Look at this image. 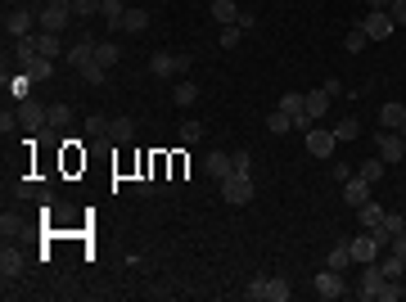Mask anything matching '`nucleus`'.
<instances>
[{
    "label": "nucleus",
    "mask_w": 406,
    "mask_h": 302,
    "mask_svg": "<svg viewBox=\"0 0 406 302\" xmlns=\"http://www.w3.org/2000/svg\"><path fill=\"white\" fill-rule=\"evenodd\" d=\"M330 104H334V95H325V90H307V118H311V122L325 118V113H330Z\"/></svg>",
    "instance_id": "nucleus-21"
},
{
    "label": "nucleus",
    "mask_w": 406,
    "mask_h": 302,
    "mask_svg": "<svg viewBox=\"0 0 406 302\" xmlns=\"http://www.w3.org/2000/svg\"><path fill=\"white\" fill-rule=\"evenodd\" d=\"M145 27H150V14H145V10H127V14H122V32H127V36L145 32Z\"/></svg>",
    "instance_id": "nucleus-25"
},
{
    "label": "nucleus",
    "mask_w": 406,
    "mask_h": 302,
    "mask_svg": "<svg viewBox=\"0 0 406 302\" xmlns=\"http://www.w3.org/2000/svg\"><path fill=\"white\" fill-rule=\"evenodd\" d=\"M150 73H154V77H176V73H181V54L154 50V54H150Z\"/></svg>",
    "instance_id": "nucleus-14"
},
{
    "label": "nucleus",
    "mask_w": 406,
    "mask_h": 302,
    "mask_svg": "<svg viewBox=\"0 0 406 302\" xmlns=\"http://www.w3.org/2000/svg\"><path fill=\"white\" fill-rule=\"evenodd\" d=\"M23 266H27V262H23V253L14 249V244H5V249H0V275H5V284H10V280H19V275H23Z\"/></svg>",
    "instance_id": "nucleus-13"
},
{
    "label": "nucleus",
    "mask_w": 406,
    "mask_h": 302,
    "mask_svg": "<svg viewBox=\"0 0 406 302\" xmlns=\"http://www.w3.org/2000/svg\"><path fill=\"white\" fill-rule=\"evenodd\" d=\"M388 18H393L397 27H406V0H393V5H388Z\"/></svg>",
    "instance_id": "nucleus-43"
},
{
    "label": "nucleus",
    "mask_w": 406,
    "mask_h": 302,
    "mask_svg": "<svg viewBox=\"0 0 406 302\" xmlns=\"http://www.w3.org/2000/svg\"><path fill=\"white\" fill-rule=\"evenodd\" d=\"M77 73H82L86 81H91V86H104V73H108V68H99V64H86V68H77Z\"/></svg>",
    "instance_id": "nucleus-41"
},
{
    "label": "nucleus",
    "mask_w": 406,
    "mask_h": 302,
    "mask_svg": "<svg viewBox=\"0 0 406 302\" xmlns=\"http://www.w3.org/2000/svg\"><path fill=\"white\" fill-rule=\"evenodd\" d=\"M171 99H176V104H181V108H190L194 99H199V86H194V81H181V86L171 90Z\"/></svg>",
    "instance_id": "nucleus-34"
},
{
    "label": "nucleus",
    "mask_w": 406,
    "mask_h": 302,
    "mask_svg": "<svg viewBox=\"0 0 406 302\" xmlns=\"http://www.w3.org/2000/svg\"><path fill=\"white\" fill-rule=\"evenodd\" d=\"M316 293H321V298H343V293H348L343 270H330V266H325L321 275H316Z\"/></svg>",
    "instance_id": "nucleus-11"
},
{
    "label": "nucleus",
    "mask_w": 406,
    "mask_h": 302,
    "mask_svg": "<svg viewBox=\"0 0 406 302\" xmlns=\"http://www.w3.org/2000/svg\"><path fill=\"white\" fill-rule=\"evenodd\" d=\"M95 36H82V41H73V45H68V54H64V59H68V64H73V68H86V64H95Z\"/></svg>",
    "instance_id": "nucleus-10"
},
{
    "label": "nucleus",
    "mask_w": 406,
    "mask_h": 302,
    "mask_svg": "<svg viewBox=\"0 0 406 302\" xmlns=\"http://www.w3.org/2000/svg\"><path fill=\"white\" fill-rule=\"evenodd\" d=\"M230 158H235V172H248V162H253V153H248V149H235Z\"/></svg>",
    "instance_id": "nucleus-44"
},
{
    "label": "nucleus",
    "mask_w": 406,
    "mask_h": 302,
    "mask_svg": "<svg viewBox=\"0 0 406 302\" xmlns=\"http://www.w3.org/2000/svg\"><path fill=\"white\" fill-rule=\"evenodd\" d=\"M122 14H127V5H122V0H104V5H99V18H104L113 32L122 27Z\"/></svg>",
    "instance_id": "nucleus-24"
},
{
    "label": "nucleus",
    "mask_w": 406,
    "mask_h": 302,
    "mask_svg": "<svg viewBox=\"0 0 406 302\" xmlns=\"http://www.w3.org/2000/svg\"><path fill=\"white\" fill-rule=\"evenodd\" d=\"M388 253H397V257L406 262V230H402V235H393V244H388Z\"/></svg>",
    "instance_id": "nucleus-45"
},
{
    "label": "nucleus",
    "mask_w": 406,
    "mask_h": 302,
    "mask_svg": "<svg viewBox=\"0 0 406 302\" xmlns=\"http://www.w3.org/2000/svg\"><path fill=\"white\" fill-rule=\"evenodd\" d=\"M379 289H384V270H379V262H366V275H361V284H357V293H361L366 302H374Z\"/></svg>",
    "instance_id": "nucleus-9"
},
{
    "label": "nucleus",
    "mask_w": 406,
    "mask_h": 302,
    "mask_svg": "<svg viewBox=\"0 0 406 302\" xmlns=\"http://www.w3.org/2000/svg\"><path fill=\"white\" fill-rule=\"evenodd\" d=\"M118 59H122V45H118V41H99V45H95V64H99V68H113Z\"/></svg>",
    "instance_id": "nucleus-23"
},
{
    "label": "nucleus",
    "mask_w": 406,
    "mask_h": 302,
    "mask_svg": "<svg viewBox=\"0 0 406 302\" xmlns=\"http://www.w3.org/2000/svg\"><path fill=\"white\" fill-rule=\"evenodd\" d=\"M181 140H185V144H194V140H203V122H194V118H185V122H181Z\"/></svg>",
    "instance_id": "nucleus-39"
},
{
    "label": "nucleus",
    "mask_w": 406,
    "mask_h": 302,
    "mask_svg": "<svg viewBox=\"0 0 406 302\" xmlns=\"http://www.w3.org/2000/svg\"><path fill=\"white\" fill-rule=\"evenodd\" d=\"M343 50H348V54H361L366 50V32H361V27H353V32L343 36Z\"/></svg>",
    "instance_id": "nucleus-38"
},
{
    "label": "nucleus",
    "mask_w": 406,
    "mask_h": 302,
    "mask_svg": "<svg viewBox=\"0 0 406 302\" xmlns=\"http://www.w3.org/2000/svg\"><path fill=\"white\" fill-rule=\"evenodd\" d=\"M374 149H379V158H384L388 167L406 158V140H402V136H397V131H384V127L374 131Z\"/></svg>",
    "instance_id": "nucleus-2"
},
{
    "label": "nucleus",
    "mask_w": 406,
    "mask_h": 302,
    "mask_svg": "<svg viewBox=\"0 0 406 302\" xmlns=\"http://www.w3.org/2000/svg\"><path fill=\"white\" fill-rule=\"evenodd\" d=\"M402 298H406V284H402Z\"/></svg>",
    "instance_id": "nucleus-50"
},
{
    "label": "nucleus",
    "mask_w": 406,
    "mask_h": 302,
    "mask_svg": "<svg viewBox=\"0 0 406 302\" xmlns=\"http://www.w3.org/2000/svg\"><path fill=\"white\" fill-rule=\"evenodd\" d=\"M357 221H361L366 230H374L379 221H384V207H379V203L370 199V203H361V207H357Z\"/></svg>",
    "instance_id": "nucleus-26"
},
{
    "label": "nucleus",
    "mask_w": 406,
    "mask_h": 302,
    "mask_svg": "<svg viewBox=\"0 0 406 302\" xmlns=\"http://www.w3.org/2000/svg\"><path fill=\"white\" fill-rule=\"evenodd\" d=\"M36 23H41V32H64L68 23H73V10H64V5H45V10H36Z\"/></svg>",
    "instance_id": "nucleus-7"
},
{
    "label": "nucleus",
    "mask_w": 406,
    "mask_h": 302,
    "mask_svg": "<svg viewBox=\"0 0 406 302\" xmlns=\"http://www.w3.org/2000/svg\"><path fill=\"white\" fill-rule=\"evenodd\" d=\"M14 64H19V73L32 77V81H50V77H54V59H50V54H41V50L27 54V59H14Z\"/></svg>",
    "instance_id": "nucleus-5"
},
{
    "label": "nucleus",
    "mask_w": 406,
    "mask_h": 302,
    "mask_svg": "<svg viewBox=\"0 0 406 302\" xmlns=\"http://www.w3.org/2000/svg\"><path fill=\"white\" fill-rule=\"evenodd\" d=\"M289 293H294V289H289V280H280V275H276V280H267V302H289Z\"/></svg>",
    "instance_id": "nucleus-35"
},
{
    "label": "nucleus",
    "mask_w": 406,
    "mask_h": 302,
    "mask_svg": "<svg viewBox=\"0 0 406 302\" xmlns=\"http://www.w3.org/2000/svg\"><path fill=\"white\" fill-rule=\"evenodd\" d=\"M397 136H402V140H406V122H402V127H397Z\"/></svg>",
    "instance_id": "nucleus-49"
},
{
    "label": "nucleus",
    "mask_w": 406,
    "mask_h": 302,
    "mask_svg": "<svg viewBox=\"0 0 406 302\" xmlns=\"http://www.w3.org/2000/svg\"><path fill=\"white\" fill-rule=\"evenodd\" d=\"M86 136H91V140H108V118H104V113L86 118Z\"/></svg>",
    "instance_id": "nucleus-33"
},
{
    "label": "nucleus",
    "mask_w": 406,
    "mask_h": 302,
    "mask_svg": "<svg viewBox=\"0 0 406 302\" xmlns=\"http://www.w3.org/2000/svg\"><path fill=\"white\" fill-rule=\"evenodd\" d=\"M361 32L370 36V41H388V36L397 32V23L388 18V10H370V14L361 18Z\"/></svg>",
    "instance_id": "nucleus-4"
},
{
    "label": "nucleus",
    "mask_w": 406,
    "mask_h": 302,
    "mask_svg": "<svg viewBox=\"0 0 406 302\" xmlns=\"http://www.w3.org/2000/svg\"><path fill=\"white\" fill-rule=\"evenodd\" d=\"M406 230V216H393V212H384V221H379V226H374V239H379V244H393V235H402Z\"/></svg>",
    "instance_id": "nucleus-18"
},
{
    "label": "nucleus",
    "mask_w": 406,
    "mask_h": 302,
    "mask_svg": "<svg viewBox=\"0 0 406 302\" xmlns=\"http://www.w3.org/2000/svg\"><path fill=\"white\" fill-rule=\"evenodd\" d=\"M402 122H406V104H402V99H388V104L379 108V127H384V131H397Z\"/></svg>",
    "instance_id": "nucleus-19"
},
{
    "label": "nucleus",
    "mask_w": 406,
    "mask_h": 302,
    "mask_svg": "<svg viewBox=\"0 0 406 302\" xmlns=\"http://www.w3.org/2000/svg\"><path fill=\"white\" fill-rule=\"evenodd\" d=\"M131 140H136V122L122 118V113L108 118V144H131Z\"/></svg>",
    "instance_id": "nucleus-17"
},
{
    "label": "nucleus",
    "mask_w": 406,
    "mask_h": 302,
    "mask_svg": "<svg viewBox=\"0 0 406 302\" xmlns=\"http://www.w3.org/2000/svg\"><path fill=\"white\" fill-rule=\"evenodd\" d=\"M366 5H370V10H388V5H393V0H366Z\"/></svg>",
    "instance_id": "nucleus-48"
},
{
    "label": "nucleus",
    "mask_w": 406,
    "mask_h": 302,
    "mask_svg": "<svg viewBox=\"0 0 406 302\" xmlns=\"http://www.w3.org/2000/svg\"><path fill=\"white\" fill-rule=\"evenodd\" d=\"M222 199H226L230 207H244L248 199H253V176H248V172H230V176L222 181Z\"/></svg>",
    "instance_id": "nucleus-1"
},
{
    "label": "nucleus",
    "mask_w": 406,
    "mask_h": 302,
    "mask_svg": "<svg viewBox=\"0 0 406 302\" xmlns=\"http://www.w3.org/2000/svg\"><path fill=\"white\" fill-rule=\"evenodd\" d=\"M267 131H271V136H285V131H294V118L280 113V108H271V113H267Z\"/></svg>",
    "instance_id": "nucleus-29"
},
{
    "label": "nucleus",
    "mask_w": 406,
    "mask_h": 302,
    "mask_svg": "<svg viewBox=\"0 0 406 302\" xmlns=\"http://www.w3.org/2000/svg\"><path fill=\"white\" fill-rule=\"evenodd\" d=\"M217 41H222L226 50H235V45L244 41V27H239V23H226V27H222V36H217Z\"/></svg>",
    "instance_id": "nucleus-36"
},
{
    "label": "nucleus",
    "mask_w": 406,
    "mask_h": 302,
    "mask_svg": "<svg viewBox=\"0 0 406 302\" xmlns=\"http://www.w3.org/2000/svg\"><path fill=\"white\" fill-rule=\"evenodd\" d=\"M32 23H36L32 5H10V10H5V32H10V36H27V32H32Z\"/></svg>",
    "instance_id": "nucleus-3"
},
{
    "label": "nucleus",
    "mask_w": 406,
    "mask_h": 302,
    "mask_svg": "<svg viewBox=\"0 0 406 302\" xmlns=\"http://www.w3.org/2000/svg\"><path fill=\"white\" fill-rule=\"evenodd\" d=\"M379 270H384V280H402L406 262L397 257V253H379Z\"/></svg>",
    "instance_id": "nucleus-27"
},
{
    "label": "nucleus",
    "mask_w": 406,
    "mask_h": 302,
    "mask_svg": "<svg viewBox=\"0 0 406 302\" xmlns=\"http://www.w3.org/2000/svg\"><path fill=\"white\" fill-rule=\"evenodd\" d=\"M99 5H104V0H73V5H68V10H73V18H95L99 14Z\"/></svg>",
    "instance_id": "nucleus-32"
},
{
    "label": "nucleus",
    "mask_w": 406,
    "mask_h": 302,
    "mask_svg": "<svg viewBox=\"0 0 406 302\" xmlns=\"http://www.w3.org/2000/svg\"><path fill=\"white\" fill-rule=\"evenodd\" d=\"M402 298V280H384V289H379V302H397Z\"/></svg>",
    "instance_id": "nucleus-42"
},
{
    "label": "nucleus",
    "mask_w": 406,
    "mask_h": 302,
    "mask_svg": "<svg viewBox=\"0 0 406 302\" xmlns=\"http://www.w3.org/2000/svg\"><path fill=\"white\" fill-rule=\"evenodd\" d=\"M307 153H311V158H330V153H334V131L311 127L307 131Z\"/></svg>",
    "instance_id": "nucleus-15"
},
{
    "label": "nucleus",
    "mask_w": 406,
    "mask_h": 302,
    "mask_svg": "<svg viewBox=\"0 0 406 302\" xmlns=\"http://www.w3.org/2000/svg\"><path fill=\"white\" fill-rule=\"evenodd\" d=\"M379 253H384V244H379V239H374V230H361V235L353 239V262H379Z\"/></svg>",
    "instance_id": "nucleus-6"
},
{
    "label": "nucleus",
    "mask_w": 406,
    "mask_h": 302,
    "mask_svg": "<svg viewBox=\"0 0 406 302\" xmlns=\"http://www.w3.org/2000/svg\"><path fill=\"white\" fill-rule=\"evenodd\" d=\"M357 136H361V122L357 118H339L334 122V140H357Z\"/></svg>",
    "instance_id": "nucleus-30"
},
{
    "label": "nucleus",
    "mask_w": 406,
    "mask_h": 302,
    "mask_svg": "<svg viewBox=\"0 0 406 302\" xmlns=\"http://www.w3.org/2000/svg\"><path fill=\"white\" fill-rule=\"evenodd\" d=\"M41 54H50V59H59V54H68L64 36H59V32H41Z\"/></svg>",
    "instance_id": "nucleus-31"
},
{
    "label": "nucleus",
    "mask_w": 406,
    "mask_h": 302,
    "mask_svg": "<svg viewBox=\"0 0 406 302\" xmlns=\"http://www.w3.org/2000/svg\"><path fill=\"white\" fill-rule=\"evenodd\" d=\"M203 172L213 176V181H226V176L235 172V158H230V153H222V149H213L208 158H203Z\"/></svg>",
    "instance_id": "nucleus-12"
},
{
    "label": "nucleus",
    "mask_w": 406,
    "mask_h": 302,
    "mask_svg": "<svg viewBox=\"0 0 406 302\" xmlns=\"http://www.w3.org/2000/svg\"><path fill=\"white\" fill-rule=\"evenodd\" d=\"M244 298H248V302H267V280H262V275H257V280H248Z\"/></svg>",
    "instance_id": "nucleus-40"
},
{
    "label": "nucleus",
    "mask_w": 406,
    "mask_h": 302,
    "mask_svg": "<svg viewBox=\"0 0 406 302\" xmlns=\"http://www.w3.org/2000/svg\"><path fill=\"white\" fill-rule=\"evenodd\" d=\"M73 122V104H50V127L59 131V127H68Z\"/></svg>",
    "instance_id": "nucleus-37"
},
{
    "label": "nucleus",
    "mask_w": 406,
    "mask_h": 302,
    "mask_svg": "<svg viewBox=\"0 0 406 302\" xmlns=\"http://www.w3.org/2000/svg\"><path fill=\"white\" fill-rule=\"evenodd\" d=\"M19 194H23V199H32V194H41V190H36V181H19Z\"/></svg>",
    "instance_id": "nucleus-47"
},
{
    "label": "nucleus",
    "mask_w": 406,
    "mask_h": 302,
    "mask_svg": "<svg viewBox=\"0 0 406 302\" xmlns=\"http://www.w3.org/2000/svg\"><path fill=\"white\" fill-rule=\"evenodd\" d=\"M343 203L353 207H361V203H370V181H361V176H357V181H343Z\"/></svg>",
    "instance_id": "nucleus-16"
},
{
    "label": "nucleus",
    "mask_w": 406,
    "mask_h": 302,
    "mask_svg": "<svg viewBox=\"0 0 406 302\" xmlns=\"http://www.w3.org/2000/svg\"><path fill=\"white\" fill-rule=\"evenodd\" d=\"M208 14H213L222 27H226V23H239V5H235V0H213V5H208Z\"/></svg>",
    "instance_id": "nucleus-22"
},
{
    "label": "nucleus",
    "mask_w": 406,
    "mask_h": 302,
    "mask_svg": "<svg viewBox=\"0 0 406 302\" xmlns=\"http://www.w3.org/2000/svg\"><path fill=\"white\" fill-rule=\"evenodd\" d=\"M19 122H23L27 131H50V108L32 104V99H23V104H19Z\"/></svg>",
    "instance_id": "nucleus-8"
},
{
    "label": "nucleus",
    "mask_w": 406,
    "mask_h": 302,
    "mask_svg": "<svg viewBox=\"0 0 406 302\" xmlns=\"http://www.w3.org/2000/svg\"><path fill=\"white\" fill-rule=\"evenodd\" d=\"M325 266H330V270H348V266H353V239H348V244L339 239V244L330 249V257H325Z\"/></svg>",
    "instance_id": "nucleus-20"
},
{
    "label": "nucleus",
    "mask_w": 406,
    "mask_h": 302,
    "mask_svg": "<svg viewBox=\"0 0 406 302\" xmlns=\"http://www.w3.org/2000/svg\"><path fill=\"white\" fill-rule=\"evenodd\" d=\"M353 176H357V172L348 167V162H334V181H353Z\"/></svg>",
    "instance_id": "nucleus-46"
},
{
    "label": "nucleus",
    "mask_w": 406,
    "mask_h": 302,
    "mask_svg": "<svg viewBox=\"0 0 406 302\" xmlns=\"http://www.w3.org/2000/svg\"><path fill=\"white\" fill-rule=\"evenodd\" d=\"M384 167H388V162L379 158V153H374V158H366L361 167H357V176H361V181H370V185H374V181H379V176H384Z\"/></svg>",
    "instance_id": "nucleus-28"
},
{
    "label": "nucleus",
    "mask_w": 406,
    "mask_h": 302,
    "mask_svg": "<svg viewBox=\"0 0 406 302\" xmlns=\"http://www.w3.org/2000/svg\"><path fill=\"white\" fill-rule=\"evenodd\" d=\"M10 5H19V0H10Z\"/></svg>",
    "instance_id": "nucleus-51"
}]
</instances>
